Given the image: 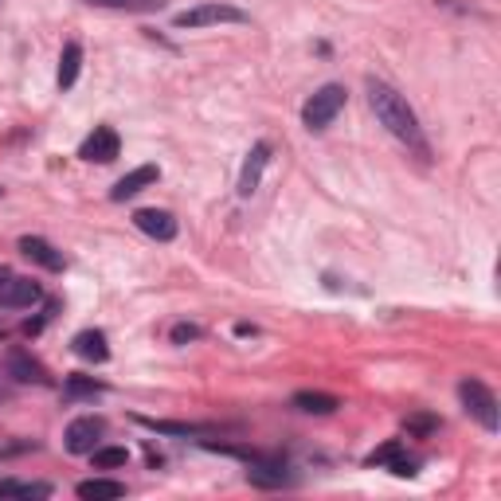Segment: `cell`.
I'll return each instance as SVG.
<instances>
[{"label": "cell", "instance_id": "9a60e30c", "mask_svg": "<svg viewBox=\"0 0 501 501\" xmlns=\"http://www.w3.org/2000/svg\"><path fill=\"white\" fill-rule=\"evenodd\" d=\"M298 412H305V415H330V412H337L341 407V400L337 396H330V392H298L290 400Z\"/></svg>", "mask_w": 501, "mask_h": 501}, {"label": "cell", "instance_id": "44dd1931", "mask_svg": "<svg viewBox=\"0 0 501 501\" xmlns=\"http://www.w3.org/2000/svg\"><path fill=\"white\" fill-rule=\"evenodd\" d=\"M63 392L67 396H102V384L98 380H87V376H67Z\"/></svg>", "mask_w": 501, "mask_h": 501}, {"label": "cell", "instance_id": "52a82bcc", "mask_svg": "<svg viewBox=\"0 0 501 501\" xmlns=\"http://www.w3.org/2000/svg\"><path fill=\"white\" fill-rule=\"evenodd\" d=\"M267 161H271V146H267V141L251 146L247 161H243V169H239V184H235V192H239L243 200L255 196V188H259V180H263V169H267Z\"/></svg>", "mask_w": 501, "mask_h": 501}, {"label": "cell", "instance_id": "8992f818", "mask_svg": "<svg viewBox=\"0 0 501 501\" xmlns=\"http://www.w3.org/2000/svg\"><path fill=\"white\" fill-rule=\"evenodd\" d=\"M39 298H44V290H39V282H32V279L13 274V279L0 282V305H4V310H28V305H36Z\"/></svg>", "mask_w": 501, "mask_h": 501}, {"label": "cell", "instance_id": "ac0fdd59", "mask_svg": "<svg viewBox=\"0 0 501 501\" xmlns=\"http://www.w3.org/2000/svg\"><path fill=\"white\" fill-rule=\"evenodd\" d=\"M0 497H51L47 482H16V478H4L0 482Z\"/></svg>", "mask_w": 501, "mask_h": 501}, {"label": "cell", "instance_id": "30bf717a", "mask_svg": "<svg viewBox=\"0 0 501 501\" xmlns=\"http://www.w3.org/2000/svg\"><path fill=\"white\" fill-rule=\"evenodd\" d=\"M134 223H138V231L149 235V239H161V243L177 239V220H172L169 212H161V208H141V212H134Z\"/></svg>", "mask_w": 501, "mask_h": 501}, {"label": "cell", "instance_id": "4fadbf2b", "mask_svg": "<svg viewBox=\"0 0 501 501\" xmlns=\"http://www.w3.org/2000/svg\"><path fill=\"white\" fill-rule=\"evenodd\" d=\"M71 349H75L83 361H110V345H106V333L102 330H83V333H75V341H71Z\"/></svg>", "mask_w": 501, "mask_h": 501}, {"label": "cell", "instance_id": "7a4b0ae2", "mask_svg": "<svg viewBox=\"0 0 501 501\" xmlns=\"http://www.w3.org/2000/svg\"><path fill=\"white\" fill-rule=\"evenodd\" d=\"M345 98H349V90H345L341 83H325L321 90H313V95L305 98V106H302L305 129H325L345 110Z\"/></svg>", "mask_w": 501, "mask_h": 501}, {"label": "cell", "instance_id": "6da1fadb", "mask_svg": "<svg viewBox=\"0 0 501 501\" xmlns=\"http://www.w3.org/2000/svg\"><path fill=\"white\" fill-rule=\"evenodd\" d=\"M368 102H372L376 118H380V126L392 134L400 146H407L412 153H419V157H431V149H427V138H423V126H419L415 110L407 106V98L400 95L396 87L380 83V79H368Z\"/></svg>", "mask_w": 501, "mask_h": 501}, {"label": "cell", "instance_id": "d6986e66", "mask_svg": "<svg viewBox=\"0 0 501 501\" xmlns=\"http://www.w3.org/2000/svg\"><path fill=\"white\" fill-rule=\"evenodd\" d=\"M83 4L118 8V13H157V8H165V0H83Z\"/></svg>", "mask_w": 501, "mask_h": 501}, {"label": "cell", "instance_id": "7c38bea8", "mask_svg": "<svg viewBox=\"0 0 501 501\" xmlns=\"http://www.w3.org/2000/svg\"><path fill=\"white\" fill-rule=\"evenodd\" d=\"M20 251H24L32 263H39L44 271H63L67 267L63 251H55L47 239H39V235H24V239H20Z\"/></svg>", "mask_w": 501, "mask_h": 501}, {"label": "cell", "instance_id": "277c9868", "mask_svg": "<svg viewBox=\"0 0 501 501\" xmlns=\"http://www.w3.org/2000/svg\"><path fill=\"white\" fill-rule=\"evenodd\" d=\"M177 28H208V24H247V13L235 4H220V0H208V4L184 8V13L172 16Z\"/></svg>", "mask_w": 501, "mask_h": 501}, {"label": "cell", "instance_id": "3957f363", "mask_svg": "<svg viewBox=\"0 0 501 501\" xmlns=\"http://www.w3.org/2000/svg\"><path fill=\"white\" fill-rule=\"evenodd\" d=\"M458 396H463V407L470 419H478V423L486 427V431H497L501 427V415H497V396L489 392L482 380H463L458 384Z\"/></svg>", "mask_w": 501, "mask_h": 501}, {"label": "cell", "instance_id": "2e32d148", "mask_svg": "<svg viewBox=\"0 0 501 501\" xmlns=\"http://www.w3.org/2000/svg\"><path fill=\"white\" fill-rule=\"evenodd\" d=\"M79 71H83V47H79V44H67L63 55H59V90H71V87H75Z\"/></svg>", "mask_w": 501, "mask_h": 501}, {"label": "cell", "instance_id": "5b68a950", "mask_svg": "<svg viewBox=\"0 0 501 501\" xmlns=\"http://www.w3.org/2000/svg\"><path fill=\"white\" fill-rule=\"evenodd\" d=\"M102 435H106V423H102L98 415H83V419H75V423L63 431V447L71 455H90L98 447Z\"/></svg>", "mask_w": 501, "mask_h": 501}, {"label": "cell", "instance_id": "9c48e42d", "mask_svg": "<svg viewBox=\"0 0 501 501\" xmlns=\"http://www.w3.org/2000/svg\"><path fill=\"white\" fill-rule=\"evenodd\" d=\"M157 177H161V169L157 165H138L134 172H126L114 188H110V200L114 204H121V200H134L138 192H146L149 184H157Z\"/></svg>", "mask_w": 501, "mask_h": 501}, {"label": "cell", "instance_id": "ffe728a7", "mask_svg": "<svg viewBox=\"0 0 501 501\" xmlns=\"http://www.w3.org/2000/svg\"><path fill=\"white\" fill-rule=\"evenodd\" d=\"M90 458H95V470H118L129 463V451L126 447H95Z\"/></svg>", "mask_w": 501, "mask_h": 501}, {"label": "cell", "instance_id": "8fae6325", "mask_svg": "<svg viewBox=\"0 0 501 501\" xmlns=\"http://www.w3.org/2000/svg\"><path fill=\"white\" fill-rule=\"evenodd\" d=\"M8 376L20 384H47L51 376H47V368L36 361L32 353H24V349H8Z\"/></svg>", "mask_w": 501, "mask_h": 501}, {"label": "cell", "instance_id": "5bb4252c", "mask_svg": "<svg viewBox=\"0 0 501 501\" xmlns=\"http://www.w3.org/2000/svg\"><path fill=\"white\" fill-rule=\"evenodd\" d=\"M75 494L83 501H114V497H126V486L114 482V478H87V482H79Z\"/></svg>", "mask_w": 501, "mask_h": 501}, {"label": "cell", "instance_id": "ba28073f", "mask_svg": "<svg viewBox=\"0 0 501 501\" xmlns=\"http://www.w3.org/2000/svg\"><path fill=\"white\" fill-rule=\"evenodd\" d=\"M118 149H121V141H118L114 129H110V126H95V134L79 146V157H83V161H98V165H110V161L118 157Z\"/></svg>", "mask_w": 501, "mask_h": 501}, {"label": "cell", "instance_id": "cb8c5ba5", "mask_svg": "<svg viewBox=\"0 0 501 501\" xmlns=\"http://www.w3.org/2000/svg\"><path fill=\"white\" fill-rule=\"evenodd\" d=\"M435 427H438L435 415H412L407 419V435H431Z\"/></svg>", "mask_w": 501, "mask_h": 501}, {"label": "cell", "instance_id": "e0dca14e", "mask_svg": "<svg viewBox=\"0 0 501 501\" xmlns=\"http://www.w3.org/2000/svg\"><path fill=\"white\" fill-rule=\"evenodd\" d=\"M138 423L157 431V435H204L208 431V427H200V423H172V419H146V415H138Z\"/></svg>", "mask_w": 501, "mask_h": 501}, {"label": "cell", "instance_id": "4316f807", "mask_svg": "<svg viewBox=\"0 0 501 501\" xmlns=\"http://www.w3.org/2000/svg\"><path fill=\"white\" fill-rule=\"evenodd\" d=\"M0 196H4V188H0Z\"/></svg>", "mask_w": 501, "mask_h": 501}, {"label": "cell", "instance_id": "603a6c76", "mask_svg": "<svg viewBox=\"0 0 501 501\" xmlns=\"http://www.w3.org/2000/svg\"><path fill=\"white\" fill-rule=\"evenodd\" d=\"M396 455H404V447H400V443H384L380 451H372V455H368V466H388Z\"/></svg>", "mask_w": 501, "mask_h": 501}, {"label": "cell", "instance_id": "484cf974", "mask_svg": "<svg viewBox=\"0 0 501 501\" xmlns=\"http://www.w3.org/2000/svg\"><path fill=\"white\" fill-rule=\"evenodd\" d=\"M4 279H8V274H4V267H0V282H4Z\"/></svg>", "mask_w": 501, "mask_h": 501}, {"label": "cell", "instance_id": "d4e9b609", "mask_svg": "<svg viewBox=\"0 0 501 501\" xmlns=\"http://www.w3.org/2000/svg\"><path fill=\"white\" fill-rule=\"evenodd\" d=\"M388 466H392L396 478H412V474H415V463H412V458H404V455H396Z\"/></svg>", "mask_w": 501, "mask_h": 501}, {"label": "cell", "instance_id": "7402d4cb", "mask_svg": "<svg viewBox=\"0 0 501 501\" xmlns=\"http://www.w3.org/2000/svg\"><path fill=\"white\" fill-rule=\"evenodd\" d=\"M196 337H200V325H192V321H180V325H172L169 341H172V345H188V341H196Z\"/></svg>", "mask_w": 501, "mask_h": 501}]
</instances>
